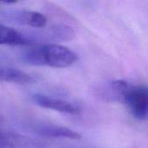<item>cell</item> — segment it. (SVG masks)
I'll list each match as a JSON object with an SVG mask.
<instances>
[{"mask_svg":"<svg viewBox=\"0 0 148 148\" xmlns=\"http://www.w3.org/2000/svg\"><path fill=\"white\" fill-rule=\"evenodd\" d=\"M108 88L113 98L123 102L135 119L140 121L147 119L148 112L147 87L133 85L123 80H116L110 83Z\"/></svg>","mask_w":148,"mask_h":148,"instance_id":"6da1fadb","label":"cell"},{"mask_svg":"<svg viewBox=\"0 0 148 148\" xmlns=\"http://www.w3.org/2000/svg\"><path fill=\"white\" fill-rule=\"evenodd\" d=\"M23 62L31 65L49 66L57 69L68 68L78 57L69 48L57 43H47L27 50L23 55Z\"/></svg>","mask_w":148,"mask_h":148,"instance_id":"7a4b0ae2","label":"cell"},{"mask_svg":"<svg viewBox=\"0 0 148 148\" xmlns=\"http://www.w3.org/2000/svg\"><path fill=\"white\" fill-rule=\"evenodd\" d=\"M44 144L37 140L13 132L0 130V148H43Z\"/></svg>","mask_w":148,"mask_h":148,"instance_id":"3957f363","label":"cell"},{"mask_svg":"<svg viewBox=\"0 0 148 148\" xmlns=\"http://www.w3.org/2000/svg\"><path fill=\"white\" fill-rule=\"evenodd\" d=\"M32 100L36 105L46 109H51L69 114H76L79 113V108L75 105L61 99L53 98L41 94H34L32 95Z\"/></svg>","mask_w":148,"mask_h":148,"instance_id":"277c9868","label":"cell"},{"mask_svg":"<svg viewBox=\"0 0 148 148\" xmlns=\"http://www.w3.org/2000/svg\"><path fill=\"white\" fill-rule=\"evenodd\" d=\"M7 16L10 19L29 27L37 29L44 28L47 24V16L37 11L32 10H14L10 11Z\"/></svg>","mask_w":148,"mask_h":148,"instance_id":"5b68a950","label":"cell"},{"mask_svg":"<svg viewBox=\"0 0 148 148\" xmlns=\"http://www.w3.org/2000/svg\"><path fill=\"white\" fill-rule=\"evenodd\" d=\"M35 131L39 135L49 138H62L69 140H80L82 138V135L79 133L70 128L57 125H40L35 128Z\"/></svg>","mask_w":148,"mask_h":148,"instance_id":"8992f818","label":"cell"},{"mask_svg":"<svg viewBox=\"0 0 148 148\" xmlns=\"http://www.w3.org/2000/svg\"><path fill=\"white\" fill-rule=\"evenodd\" d=\"M31 41L18 30L0 23V45H30Z\"/></svg>","mask_w":148,"mask_h":148,"instance_id":"52a82bcc","label":"cell"},{"mask_svg":"<svg viewBox=\"0 0 148 148\" xmlns=\"http://www.w3.org/2000/svg\"><path fill=\"white\" fill-rule=\"evenodd\" d=\"M0 82L16 83V84H29L35 82V79L30 75L9 67H0Z\"/></svg>","mask_w":148,"mask_h":148,"instance_id":"ba28073f","label":"cell"},{"mask_svg":"<svg viewBox=\"0 0 148 148\" xmlns=\"http://www.w3.org/2000/svg\"><path fill=\"white\" fill-rule=\"evenodd\" d=\"M43 37H48L54 41H70L73 40L75 33L69 26L63 24H56L42 33Z\"/></svg>","mask_w":148,"mask_h":148,"instance_id":"9c48e42d","label":"cell"}]
</instances>
